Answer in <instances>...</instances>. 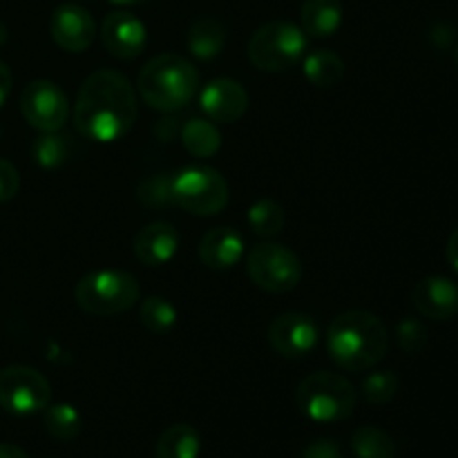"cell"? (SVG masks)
Masks as SVG:
<instances>
[{"instance_id":"6da1fadb","label":"cell","mask_w":458,"mask_h":458,"mask_svg":"<svg viewBox=\"0 0 458 458\" xmlns=\"http://www.w3.org/2000/svg\"><path fill=\"white\" fill-rule=\"evenodd\" d=\"M137 92L121 72L98 70L83 81L74 106V125L85 139L112 143L132 130Z\"/></svg>"},{"instance_id":"7a4b0ae2","label":"cell","mask_w":458,"mask_h":458,"mask_svg":"<svg viewBox=\"0 0 458 458\" xmlns=\"http://www.w3.org/2000/svg\"><path fill=\"white\" fill-rule=\"evenodd\" d=\"M329 356L340 369L365 371L378 365L389 349L385 322L369 311H344L327 331Z\"/></svg>"},{"instance_id":"3957f363","label":"cell","mask_w":458,"mask_h":458,"mask_svg":"<svg viewBox=\"0 0 458 458\" xmlns=\"http://www.w3.org/2000/svg\"><path fill=\"white\" fill-rule=\"evenodd\" d=\"M139 94L143 103L159 112H177L191 103L199 88V74L188 58L159 54L139 72Z\"/></svg>"},{"instance_id":"277c9868","label":"cell","mask_w":458,"mask_h":458,"mask_svg":"<svg viewBox=\"0 0 458 458\" xmlns=\"http://www.w3.org/2000/svg\"><path fill=\"white\" fill-rule=\"evenodd\" d=\"M295 403L300 411L316 423H338L353 414L358 394L344 376L334 371H318L298 385Z\"/></svg>"},{"instance_id":"5b68a950","label":"cell","mask_w":458,"mask_h":458,"mask_svg":"<svg viewBox=\"0 0 458 458\" xmlns=\"http://www.w3.org/2000/svg\"><path fill=\"white\" fill-rule=\"evenodd\" d=\"M137 302L139 282L128 271H92L76 284V304L92 316H116L132 309Z\"/></svg>"},{"instance_id":"8992f818","label":"cell","mask_w":458,"mask_h":458,"mask_svg":"<svg viewBox=\"0 0 458 458\" xmlns=\"http://www.w3.org/2000/svg\"><path fill=\"white\" fill-rule=\"evenodd\" d=\"M307 52V34L289 21H271L258 27L249 40V58L258 70L286 72Z\"/></svg>"},{"instance_id":"52a82bcc","label":"cell","mask_w":458,"mask_h":458,"mask_svg":"<svg viewBox=\"0 0 458 458\" xmlns=\"http://www.w3.org/2000/svg\"><path fill=\"white\" fill-rule=\"evenodd\" d=\"M246 271L258 289L273 295L289 293L302 280V262L298 255L276 242L253 246L246 255Z\"/></svg>"},{"instance_id":"ba28073f","label":"cell","mask_w":458,"mask_h":458,"mask_svg":"<svg viewBox=\"0 0 458 458\" xmlns=\"http://www.w3.org/2000/svg\"><path fill=\"white\" fill-rule=\"evenodd\" d=\"M228 183L217 170L191 165L173 177V199L179 208L199 217H210L226 208Z\"/></svg>"},{"instance_id":"9c48e42d","label":"cell","mask_w":458,"mask_h":458,"mask_svg":"<svg viewBox=\"0 0 458 458\" xmlns=\"http://www.w3.org/2000/svg\"><path fill=\"white\" fill-rule=\"evenodd\" d=\"M52 401L49 380L34 367L12 365L0 371V407L13 416L43 411Z\"/></svg>"},{"instance_id":"30bf717a","label":"cell","mask_w":458,"mask_h":458,"mask_svg":"<svg viewBox=\"0 0 458 458\" xmlns=\"http://www.w3.org/2000/svg\"><path fill=\"white\" fill-rule=\"evenodd\" d=\"M21 112L38 132H61L70 116V101L56 83L38 79L22 89Z\"/></svg>"},{"instance_id":"8fae6325","label":"cell","mask_w":458,"mask_h":458,"mask_svg":"<svg viewBox=\"0 0 458 458\" xmlns=\"http://www.w3.org/2000/svg\"><path fill=\"white\" fill-rule=\"evenodd\" d=\"M268 343L282 358H304L320 343V327L307 313H282L268 325Z\"/></svg>"},{"instance_id":"7c38bea8","label":"cell","mask_w":458,"mask_h":458,"mask_svg":"<svg viewBox=\"0 0 458 458\" xmlns=\"http://www.w3.org/2000/svg\"><path fill=\"white\" fill-rule=\"evenodd\" d=\"M49 34L54 43L72 54L88 52L97 38V22L92 13L74 3L58 4L49 18Z\"/></svg>"},{"instance_id":"4fadbf2b","label":"cell","mask_w":458,"mask_h":458,"mask_svg":"<svg viewBox=\"0 0 458 458\" xmlns=\"http://www.w3.org/2000/svg\"><path fill=\"white\" fill-rule=\"evenodd\" d=\"M101 40L110 56L132 61V58L141 56L143 47H146V25L132 12L119 9L103 18Z\"/></svg>"},{"instance_id":"5bb4252c","label":"cell","mask_w":458,"mask_h":458,"mask_svg":"<svg viewBox=\"0 0 458 458\" xmlns=\"http://www.w3.org/2000/svg\"><path fill=\"white\" fill-rule=\"evenodd\" d=\"M411 302L423 318L437 322L452 320L458 316V284L443 276L423 277L411 291Z\"/></svg>"},{"instance_id":"9a60e30c","label":"cell","mask_w":458,"mask_h":458,"mask_svg":"<svg viewBox=\"0 0 458 458\" xmlns=\"http://www.w3.org/2000/svg\"><path fill=\"white\" fill-rule=\"evenodd\" d=\"M201 110L210 121L235 123L249 110V94L237 81L215 79L201 89Z\"/></svg>"},{"instance_id":"2e32d148","label":"cell","mask_w":458,"mask_h":458,"mask_svg":"<svg viewBox=\"0 0 458 458\" xmlns=\"http://www.w3.org/2000/svg\"><path fill=\"white\" fill-rule=\"evenodd\" d=\"M179 233L168 222H152L134 235V255L143 267H164L177 255Z\"/></svg>"},{"instance_id":"e0dca14e","label":"cell","mask_w":458,"mask_h":458,"mask_svg":"<svg viewBox=\"0 0 458 458\" xmlns=\"http://www.w3.org/2000/svg\"><path fill=\"white\" fill-rule=\"evenodd\" d=\"M246 253L244 237L231 226L210 228L199 242V259L213 271L233 268Z\"/></svg>"},{"instance_id":"ac0fdd59","label":"cell","mask_w":458,"mask_h":458,"mask_svg":"<svg viewBox=\"0 0 458 458\" xmlns=\"http://www.w3.org/2000/svg\"><path fill=\"white\" fill-rule=\"evenodd\" d=\"M300 25L313 38H329L343 25L340 0H304L300 9Z\"/></svg>"},{"instance_id":"d6986e66","label":"cell","mask_w":458,"mask_h":458,"mask_svg":"<svg viewBox=\"0 0 458 458\" xmlns=\"http://www.w3.org/2000/svg\"><path fill=\"white\" fill-rule=\"evenodd\" d=\"M188 49L199 61H213L219 56L226 45V27L217 21V18L201 16L188 30Z\"/></svg>"},{"instance_id":"ffe728a7","label":"cell","mask_w":458,"mask_h":458,"mask_svg":"<svg viewBox=\"0 0 458 458\" xmlns=\"http://www.w3.org/2000/svg\"><path fill=\"white\" fill-rule=\"evenodd\" d=\"M201 452V438L192 425L177 423L161 432L155 445V458H197Z\"/></svg>"},{"instance_id":"44dd1931","label":"cell","mask_w":458,"mask_h":458,"mask_svg":"<svg viewBox=\"0 0 458 458\" xmlns=\"http://www.w3.org/2000/svg\"><path fill=\"white\" fill-rule=\"evenodd\" d=\"M182 143L192 157L208 159L222 148V134L210 119H191L182 128Z\"/></svg>"},{"instance_id":"7402d4cb","label":"cell","mask_w":458,"mask_h":458,"mask_svg":"<svg viewBox=\"0 0 458 458\" xmlns=\"http://www.w3.org/2000/svg\"><path fill=\"white\" fill-rule=\"evenodd\" d=\"M304 74L316 88H335L344 76V63L331 49H316L304 58Z\"/></svg>"},{"instance_id":"603a6c76","label":"cell","mask_w":458,"mask_h":458,"mask_svg":"<svg viewBox=\"0 0 458 458\" xmlns=\"http://www.w3.org/2000/svg\"><path fill=\"white\" fill-rule=\"evenodd\" d=\"M352 450L358 458H396V441L385 429L362 425L353 432Z\"/></svg>"},{"instance_id":"cb8c5ba5","label":"cell","mask_w":458,"mask_h":458,"mask_svg":"<svg viewBox=\"0 0 458 458\" xmlns=\"http://www.w3.org/2000/svg\"><path fill=\"white\" fill-rule=\"evenodd\" d=\"M43 423L49 437L63 443L74 441V438L81 434V428H83V420H81L79 410H76L74 405H67V403H58V405L45 407Z\"/></svg>"},{"instance_id":"d4e9b609","label":"cell","mask_w":458,"mask_h":458,"mask_svg":"<svg viewBox=\"0 0 458 458\" xmlns=\"http://www.w3.org/2000/svg\"><path fill=\"white\" fill-rule=\"evenodd\" d=\"M74 152V143L70 137H63L58 132H43L31 143V157L36 164L45 170L61 168Z\"/></svg>"},{"instance_id":"484cf974","label":"cell","mask_w":458,"mask_h":458,"mask_svg":"<svg viewBox=\"0 0 458 458\" xmlns=\"http://www.w3.org/2000/svg\"><path fill=\"white\" fill-rule=\"evenodd\" d=\"M246 219H249L250 231H253L258 237H264V240L280 235L286 222L284 208L273 199L255 201V204L249 208Z\"/></svg>"},{"instance_id":"4316f807","label":"cell","mask_w":458,"mask_h":458,"mask_svg":"<svg viewBox=\"0 0 458 458\" xmlns=\"http://www.w3.org/2000/svg\"><path fill=\"white\" fill-rule=\"evenodd\" d=\"M139 320L150 334L164 335L177 325V309L161 295H150L139 307Z\"/></svg>"},{"instance_id":"83f0119b","label":"cell","mask_w":458,"mask_h":458,"mask_svg":"<svg viewBox=\"0 0 458 458\" xmlns=\"http://www.w3.org/2000/svg\"><path fill=\"white\" fill-rule=\"evenodd\" d=\"M398 389H401V380L394 371L380 369L371 371L365 380H362V398L371 405H387L396 398Z\"/></svg>"},{"instance_id":"f1b7e54d","label":"cell","mask_w":458,"mask_h":458,"mask_svg":"<svg viewBox=\"0 0 458 458\" xmlns=\"http://www.w3.org/2000/svg\"><path fill=\"white\" fill-rule=\"evenodd\" d=\"M137 197L148 208H164V206L174 204L173 199V177L168 173L152 174L143 179L137 188Z\"/></svg>"},{"instance_id":"f546056e","label":"cell","mask_w":458,"mask_h":458,"mask_svg":"<svg viewBox=\"0 0 458 458\" xmlns=\"http://www.w3.org/2000/svg\"><path fill=\"white\" fill-rule=\"evenodd\" d=\"M396 340L403 352L416 356L428 347V327L419 318H403L396 327Z\"/></svg>"},{"instance_id":"4dcf8cb0","label":"cell","mask_w":458,"mask_h":458,"mask_svg":"<svg viewBox=\"0 0 458 458\" xmlns=\"http://www.w3.org/2000/svg\"><path fill=\"white\" fill-rule=\"evenodd\" d=\"M21 191V174L13 168V164L0 159V204L12 201Z\"/></svg>"},{"instance_id":"1f68e13d","label":"cell","mask_w":458,"mask_h":458,"mask_svg":"<svg viewBox=\"0 0 458 458\" xmlns=\"http://www.w3.org/2000/svg\"><path fill=\"white\" fill-rule=\"evenodd\" d=\"M302 458H344V454L338 443L329 441V438H320V441H313L311 445H307Z\"/></svg>"},{"instance_id":"d6a6232c","label":"cell","mask_w":458,"mask_h":458,"mask_svg":"<svg viewBox=\"0 0 458 458\" xmlns=\"http://www.w3.org/2000/svg\"><path fill=\"white\" fill-rule=\"evenodd\" d=\"M12 83H13L12 72H9V67L0 61V106L7 101L9 92H12Z\"/></svg>"},{"instance_id":"836d02e7","label":"cell","mask_w":458,"mask_h":458,"mask_svg":"<svg viewBox=\"0 0 458 458\" xmlns=\"http://www.w3.org/2000/svg\"><path fill=\"white\" fill-rule=\"evenodd\" d=\"M447 262L458 273V228H454V233L447 240Z\"/></svg>"},{"instance_id":"e575fe53","label":"cell","mask_w":458,"mask_h":458,"mask_svg":"<svg viewBox=\"0 0 458 458\" xmlns=\"http://www.w3.org/2000/svg\"><path fill=\"white\" fill-rule=\"evenodd\" d=\"M0 458H30L22 447L13 445V443H0Z\"/></svg>"},{"instance_id":"d590c367","label":"cell","mask_w":458,"mask_h":458,"mask_svg":"<svg viewBox=\"0 0 458 458\" xmlns=\"http://www.w3.org/2000/svg\"><path fill=\"white\" fill-rule=\"evenodd\" d=\"M112 4H121V7H132V4L146 3V0H110Z\"/></svg>"},{"instance_id":"8d00e7d4","label":"cell","mask_w":458,"mask_h":458,"mask_svg":"<svg viewBox=\"0 0 458 458\" xmlns=\"http://www.w3.org/2000/svg\"><path fill=\"white\" fill-rule=\"evenodd\" d=\"M7 27H4V22L3 21H0V45H4V43H7Z\"/></svg>"},{"instance_id":"74e56055","label":"cell","mask_w":458,"mask_h":458,"mask_svg":"<svg viewBox=\"0 0 458 458\" xmlns=\"http://www.w3.org/2000/svg\"><path fill=\"white\" fill-rule=\"evenodd\" d=\"M456 65H458V47H456Z\"/></svg>"}]
</instances>
